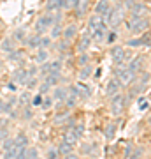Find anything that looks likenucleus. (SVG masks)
<instances>
[{"label":"nucleus","instance_id":"obj_4","mask_svg":"<svg viewBox=\"0 0 151 159\" xmlns=\"http://www.w3.org/2000/svg\"><path fill=\"white\" fill-rule=\"evenodd\" d=\"M123 20V7L116 6L114 9H111V16H109V27L116 29V25H120Z\"/></svg>","mask_w":151,"mask_h":159},{"label":"nucleus","instance_id":"obj_28","mask_svg":"<svg viewBox=\"0 0 151 159\" xmlns=\"http://www.w3.org/2000/svg\"><path fill=\"white\" fill-rule=\"evenodd\" d=\"M114 134H116V124H107V127H106V140L107 142L114 140Z\"/></svg>","mask_w":151,"mask_h":159},{"label":"nucleus","instance_id":"obj_6","mask_svg":"<svg viewBox=\"0 0 151 159\" xmlns=\"http://www.w3.org/2000/svg\"><path fill=\"white\" fill-rule=\"evenodd\" d=\"M79 138H81V134L76 131V127H74V125H69V129L65 131V134H63V142H67V143H70V145L76 147V143L79 142Z\"/></svg>","mask_w":151,"mask_h":159},{"label":"nucleus","instance_id":"obj_44","mask_svg":"<svg viewBox=\"0 0 151 159\" xmlns=\"http://www.w3.org/2000/svg\"><path fill=\"white\" fill-rule=\"evenodd\" d=\"M48 90H51V87H48L46 83H42V85L39 87V94H46Z\"/></svg>","mask_w":151,"mask_h":159},{"label":"nucleus","instance_id":"obj_35","mask_svg":"<svg viewBox=\"0 0 151 159\" xmlns=\"http://www.w3.org/2000/svg\"><path fill=\"white\" fill-rule=\"evenodd\" d=\"M67 119H69V111L65 110V111H62V113L55 115V124H62L63 120H67Z\"/></svg>","mask_w":151,"mask_h":159},{"label":"nucleus","instance_id":"obj_5","mask_svg":"<svg viewBox=\"0 0 151 159\" xmlns=\"http://www.w3.org/2000/svg\"><path fill=\"white\" fill-rule=\"evenodd\" d=\"M148 14V7L144 4H134L130 7V20H141V18H146Z\"/></svg>","mask_w":151,"mask_h":159},{"label":"nucleus","instance_id":"obj_10","mask_svg":"<svg viewBox=\"0 0 151 159\" xmlns=\"http://www.w3.org/2000/svg\"><path fill=\"white\" fill-rule=\"evenodd\" d=\"M102 27H107V25L102 23V18L99 16V14H93V16L88 20V34H93L95 30L102 29Z\"/></svg>","mask_w":151,"mask_h":159},{"label":"nucleus","instance_id":"obj_14","mask_svg":"<svg viewBox=\"0 0 151 159\" xmlns=\"http://www.w3.org/2000/svg\"><path fill=\"white\" fill-rule=\"evenodd\" d=\"M63 41H72L74 37H76V35H78V25H67V27H63Z\"/></svg>","mask_w":151,"mask_h":159},{"label":"nucleus","instance_id":"obj_45","mask_svg":"<svg viewBox=\"0 0 151 159\" xmlns=\"http://www.w3.org/2000/svg\"><path fill=\"white\" fill-rule=\"evenodd\" d=\"M23 111H25V113H23V117H25V119H32V111H30V110H23Z\"/></svg>","mask_w":151,"mask_h":159},{"label":"nucleus","instance_id":"obj_24","mask_svg":"<svg viewBox=\"0 0 151 159\" xmlns=\"http://www.w3.org/2000/svg\"><path fill=\"white\" fill-rule=\"evenodd\" d=\"M56 148H58V154H60V156H69V154H72L74 145H70V143H67V142L62 140V143H60Z\"/></svg>","mask_w":151,"mask_h":159},{"label":"nucleus","instance_id":"obj_1","mask_svg":"<svg viewBox=\"0 0 151 159\" xmlns=\"http://www.w3.org/2000/svg\"><path fill=\"white\" fill-rule=\"evenodd\" d=\"M114 74H116V80L121 83V87H128L134 83V80L137 78L135 74H132L127 69V66L125 64H121V66H116V69H114Z\"/></svg>","mask_w":151,"mask_h":159},{"label":"nucleus","instance_id":"obj_39","mask_svg":"<svg viewBox=\"0 0 151 159\" xmlns=\"http://www.w3.org/2000/svg\"><path fill=\"white\" fill-rule=\"evenodd\" d=\"M65 104H67V108H74V106L78 104V99H76V97H72V96H67Z\"/></svg>","mask_w":151,"mask_h":159},{"label":"nucleus","instance_id":"obj_31","mask_svg":"<svg viewBox=\"0 0 151 159\" xmlns=\"http://www.w3.org/2000/svg\"><path fill=\"white\" fill-rule=\"evenodd\" d=\"M46 159H60L58 148H56V147H49V148H48V152H46Z\"/></svg>","mask_w":151,"mask_h":159},{"label":"nucleus","instance_id":"obj_11","mask_svg":"<svg viewBox=\"0 0 151 159\" xmlns=\"http://www.w3.org/2000/svg\"><path fill=\"white\" fill-rule=\"evenodd\" d=\"M34 62L37 64V66H42V64L49 62V50H42V48H39V50H35Z\"/></svg>","mask_w":151,"mask_h":159},{"label":"nucleus","instance_id":"obj_22","mask_svg":"<svg viewBox=\"0 0 151 159\" xmlns=\"http://www.w3.org/2000/svg\"><path fill=\"white\" fill-rule=\"evenodd\" d=\"M62 34H63V25L62 23H55V25L49 29V37L53 41L58 39V37H62Z\"/></svg>","mask_w":151,"mask_h":159},{"label":"nucleus","instance_id":"obj_36","mask_svg":"<svg viewBox=\"0 0 151 159\" xmlns=\"http://www.w3.org/2000/svg\"><path fill=\"white\" fill-rule=\"evenodd\" d=\"M39 157V152L35 147H28L27 148V159H37Z\"/></svg>","mask_w":151,"mask_h":159},{"label":"nucleus","instance_id":"obj_42","mask_svg":"<svg viewBox=\"0 0 151 159\" xmlns=\"http://www.w3.org/2000/svg\"><path fill=\"white\" fill-rule=\"evenodd\" d=\"M127 46H142V37H137V39H130L127 43Z\"/></svg>","mask_w":151,"mask_h":159},{"label":"nucleus","instance_id":"obj_21","mask_svg":"<svg viewBox=\"0 0 151 159\" xmlns=\"http://www.w3.org/2000/svg\"><path fill=\"white\" fill-rule=\"evenodd\" d=\"M25 44L30 48V50H39V46H40V35H30V37H27L25 39Z\"/></svg>","mask_w":151,"mask_h":159},{"label":"nucleus","instance_id":"obj_18","mask_svg":"<svg viewBox=\"0 0 151 159\" xmlns=\"http://www.w3.org/2000/svg\"><path fill=\"white\" fill-rule=\"evenodd\" d=\"M109 32V27H102V29L95 30L93 34H90L91 35V41H95V43H104L106 41V34Z\"/></svg>","mask_w":151,"mask_h":159},{"label":"nucleus","instance_id":"obj_48","mask_svg":"<svg viewBox=\"0 0 151 159\" xmlns=\"http://www.w3.org/2000/svg\"><path fill=\"white\" fill-rule=\"evenodd\" d=\"M86 2H88V0H81V4H86Z\"/></svg>","mask_w":151,"mask_h":159},{"label":"nucleus","instance_id":"obj_32","mask_svg":"<svg viewBox=\"0 0 151 159\" xmlns=\"http://www.w3.org/2000/svg\"><path fill=\"white\" fill-rule=\"evenodd\" d=\"M51 43H53V39H51L49 35H40V46H39V48L48 50V48L51 46Z\"/></svg>","mask_w":151,"mask_h":159},{"label":"nucleus","instance_id":"obj_34","mask_svg":"<svg viewBox=\"0 0 151 159\" xmlns=\"http://www.w3.org/2000/svg\"><path fill=\"white\" fill-rule=\"evenodd\" d=\"M42 101H44V96H42V94H39V92H37V94L30 99V102H32L34 106H42Z\"/></svg>","mask_w":151,"mask_h":159},{"label":"nucleus","instance_id":"obj_9","mask_svg":"<svg viewBox=\"0 0 151 159\" xmlns=\"http://www.w3.org/2000/svg\"><path fill=\"white\" fill-rule=\"evenodd\" d=\"M67 96H69L67 87H62V85L55 87V90H53V94H51V97H53V101H56V102H65Z\"/></svg>","mask_w":151,"mask_h":159},{"label":"nucleus","instance_id":"obj_43","mask_svg":"<svg viewBox=\"0 0 151 159\" xmlns=\"http://www.w3.org/2000/svg\"><path fill=\"white\" fill-rule=\"evenodd\" d=\"M60 4V9H70V2L69 0H58Z\"/></svg>","mask_w":151,"mask_h":159},{"label":"nucleus","instance_id":"obj_41","mask_svg":"<svg viewBox=\"0 0 151 159\" xmlns=\"http://www.w3.org/2000/svg\"><path fill=\"white\" fill-rule=\"evenodd\" d=\"M142 148H135L134 154H130V159H142Z\"/></svg>","mask_w":151,"mask_h":159},{"label":"nucleus","instance_id":"obj_3","mask_svg":"<svg viewBox=\"0 0 151 159\" xmlns=\"http://www.w3.org/2000/svg\"><path fill=\"white\" fill-rule=\"evenodd\" d=\"M148 27H149L148 18H141V20H130V21L127 23V29H128L130 32H134V34H141V32H144Z\"/></svg>","mask_w":151,"mask_h":159},{"label":"nucleus","instance_id":"obj_12","mask_svg":"<svg viewBox=\"0 0 151 159\" xmlns=\"http://www.w3.org/2000/svg\"><path fill=\"white\" fill-rule=\"evenodd\" d=\"M62 73H49L48 76H44V83L48 87H58L60 83H62Z\"/></svg>","mask_w":151,"mask_h":159},{"label":"nucleus","instance_id":"obj_15","mask_svg":"<svg viewBox=\"0 0 151 159\" xmlns=\"http://www.w3.org/2000/svg\"><path fill=\"white\" fill-rule=\"evenodd\" d=\"M142 62H144V60H142V57H137V58H134V60L127 66V69H128L132 74H135V76H137V74L141 73V69H142Z\"/></svg>","mask_w":151,"mask_h":159},{"label":"nucleus","instance_id":"obj_2","mask_svg":"<svg viewBox=\"0 0 151 159\" xmlns=\"http://www.w3.org/2000/svg\"><path fill=\"white\" fill-rule=\"evenodd\" d=\"M125 102H127V97L123 94H116V96L111 97V101H109V106H111V113L114 117H120V115L123 113L125 110Z\"/></svg>","mask_w":151,"mask_h":159},{"label":"nucleus","instance_id":"obj_17","mask_svg":"<svg viewBox=\"0 0 151 159\" xmlns=\"http://www.w3.org/2000/svg\"><path fill=\"white\" fill-rule=\"evenodd\" d=\"M90 44H91V35L86 32V34L79 39V43H78V51H81V53H86V50L90 48Z\"/></svg>","mask_w":151,"mask_h":159},{"label":"nucleus","instance_id":"obj_40","mask_svg":"<svg viewBox=\"0 0 151 159\" xmlns=\"http://www.w3.org/2000/svg\"><path fill=\"white\" fill-rule=\"evenodd\" d=\"M53 97L51 96H48V97H44V101H42V108L44 110H48V108H51V106H53Z\"/></svg>","mask_w":151,"mask_h":159},{"label":"nucleus","instance_id":"obj_38","mask_svg":"<svg viewBox=\"0 0 151 159\" xmlns=\"http://www.w3.org/2000/svg\"><path fill=\"white\" fill-rule=\"evenodd\" d=\"M18 101H19V104H28V102H30V92L25 90L21 96H19V99H18Z\"/></svg>","mask_w":151,"mask_h":159},{"label":"nucleus","instance_id":"obj_8","mask_svg":"<svg viewBox=\"0 0 151 159\" xmlns=\"http://www.w3.org/2000/svg\"><path fill=\"white\" fill-rule=\"evenodd\" d=\"M111 57H112V62L116 64V66H121V64L125 62V50H123L120 44H118V46H112Z\"/></svg>","mask_w":151,"mask_h":159},{"label":"nucleus","instance_id":"obj_33","mask_svg":"<svg viewBox=\"0 0 151 159\" xmlns=\"http://www.w3.org/2000/svg\"><path fill=\"white\" fill-rule=\"evenodd\" d=\"M21 58V51L19 50H14V51H11V53H7V60L9 62H18Z\"/></svg>","mask_w":151,"mask_h":159},{"label":"nucleus","instance_id":"obj_50","mask_svg":"<svg viewBox=\"0 0 151 159\" xmlns=\"http://www.w3.org/2000/svg\"><path fill=\"white\" fill-rule=\"evenodd\" d=\"M37 159H42V157H37Z\"/></svg>","mask_w":151,"mask_h":159},{"label":"nucleus","instance_id":"obj_27","mask_svg":"<svg viewBox=\"0 0 151 159\" xmlns=\"http://www.w3.org/2000/svg\"><path fill=\"white\" fill-rule=\"evenodd\" d=\"M91 73H93V67H91V66H83V67L79 69V80H81V81H84V80H88L90 76H91Z\"/></svg>","mask_w":151,"mask_h":159},{"label":"nucleus","instance_id":"obj_47","mask_svg":"<svg viewBox=\"0 0 151 159\" xmlns=\"http://www.w3.org/2000/svg\"><path fill=\"white\" fill-rule=\"evenodd\" d=\"M2 106H4V101H0V113H2Z\"/></svg>","mask_w":151,"mask_h":159},{"label":"nucleus","instance_id":"obj_30","mask_svg":"<svg viewBox=\"0 0 151 159\" xmlns=\"http://www.w3.org/2000/svg\"><path fill=\"white\" fill-rule=\"evenodd\" d=\"M37 85H39V78H37V76H34V78H28L27 83H25L27 90H34V89H37Z\"/></svg>","mask_w":151,"mask_h":159},{"label":"nucleus","instance_id":"obj_46","mask_svg":"<svg viewBox=\"0 0 151 159\" xmlns=\"http://www.w3.org/2000/svg\"><path fill=\"white\" fill-rule=\"evenodd\" d=\"M63 159H79L76 154H69V156H63Z\"/></svg>","mask_w":151,"mask_h":159},{"label":"nucleus","instance_id":"obj_23","mask_svg":"<svg viewBox=\"0 0 151 159\" xmlns=\"http://www.w3.org/2000/svg\"><path fill=\"white\" fill-rule=\"evenodd\" d=\"M48 67H49V73H62V69H63V60H62V58L51 60V62H48Z\"/></svg>","mask_w":151,"mask_h":159},{"label":"nucleus","instance_id":"obj_29","mask_svg":"<svg viewBox=\"0 0 151 159\" xmlns=\"http://www.w3.org/2000/svg\"><path fill=\"white\" fill-rule=\"evenodd\" d=\"M116 41H118V32L109 29V32L106 34V41H104V43H107V44H114Z\"/></svg>","mask_w":151,"mask_h":159},{"label":"nucleus","instance_id":"obj_49","mask_svg":"<svg viewBox=\"0 0 151 159\" xmlns=\"http://www.w3.org/2000/svg\"><path fill=\"white\" fill-rule=\"evenodd\" d=\"M149 73H151V66H149Z\"/></svg>","mask_w":151,"mask_h":159},{"label":"nucleus","instance_id":"obj_16","mask_svg":"<svg viewBox=\"0 0 151 159\" xmlns=\"http://www.w3.org/2000/svg\"><path fill=\"white\" fill-rule=\"evenodd\" d=\"M111 11V4H109V0H99V4L95 6V14L99 16H104L106 12Z\"/></svg>","mask_w":151,"mask_h":159},{"label":"nucleus","instance_id":"obj_37","mask_svg":"<svg viewBox=\"0 0 151 159\" xmlns=\"http://www.w3.org/2000/svg\"><path fill=\"white\" fill-rule=\"evenodd\" d=\"M78 62H79V67H83V66H88L90 55H88V53H81V55H79V58H78Z\"/></svg>","mask_w":151,"mask_h":159},{"label":"nucleus","instance_id":"obj_7","mask_svg":"<svg viewBox=\"0 0 151 159\" xmlns=\"http://www.w3.org/2000/svg\"><path fill=\"white\" fill-rule=\"evenodd\" d=\"M120 90H121V83L116 78H112L107 81V85H106V96L107 97H112V96H116V94H120Z\"/></svg>","mask_w":151,"mask_h":159},{"label":"nucleus","instance_id":"obj_20","mask_svg":"<svg viewBox=\"0 0 151 159\" xmlns=\"http://www.w3.org/2000/svg\"><path fill=\"white\" fill-rule=\"evenodd\" d=\"M0 48H2V51H6V53H11V51L16 50V41L12 39V37H6V39L2 41Z\"/></svg>","mask_w":151,"mask_h":159},{"label":"nucleus","instance_id":"obj_13","mask_svg":"<svg viewBox=\"0 0 151 159\" xmlns=\"http://www.w3.org/2000/svg\"><path fill=\"white\" fill-rule=\"evenodd\" d=\"M12 80H14V83H18V85H25L27 80H28V71L27 69H16L12 73Z\"/></svg>","mask_w":151,"mask_h":159},{"label":"nucleus","instance_id":"obj_26","mask_svg":"<svg viewBox=\"0 0 151 159\" xmlns=\"http://www.w3.org/2000/svg\"><path fill=\"white\" fill-rule=\"evenodd\" d=\"M12 39L16 41V43H25V39H27V30L23 29V27L16 29L14 34H12Z\"/></svg>","mask_w":151,"mask_h":159},{"label":"nucleus","instance_id":"obj_19","mask_svg":"<svg viewBox=\"0 0 151 159\" xmlns=\"http://www.w3.org/2000/svg\"><path fill=\"white\" fill-rule=\"evenodd\" d=\"M14 145L18 148H28L30 147V142H28V136L25 133H18V136L14 138Z\"/></svg>","mask_w":151,"mask_h":159},{"label":"nucleus","instance_id":"obj_25","mask_svg":"<svg viewBox=\"0 0 151 159\" xmlns=\"http://www.w3.org/2000/svg\"><path fill=\"white\" fill-rule=\"evenodd\" d=\"M46 11L49 12V14H56V12H60V4H58V0H48L46 2Z\"/></svg>","mask_w":151,"mask_h":159}]
</instances>
